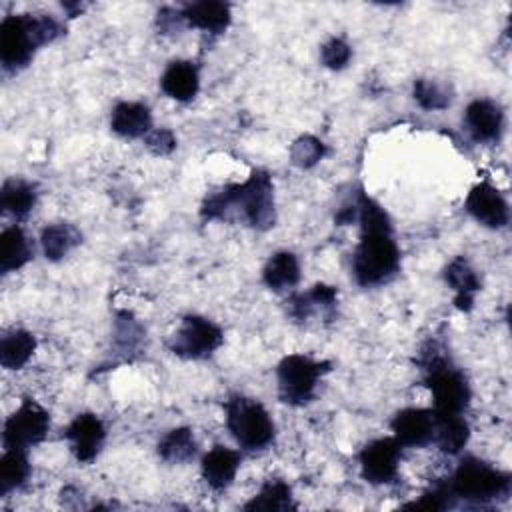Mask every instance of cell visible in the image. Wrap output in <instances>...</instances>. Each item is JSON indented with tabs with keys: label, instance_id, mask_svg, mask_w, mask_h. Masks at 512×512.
Listing matches in <instances>:
<instances>
[{
	"label": "cell",
	"instance_id": "obj_8",
	"mask_svg": "<svg viewBox=\"0 0 512 512\" xmlns=\"http://www.w3.org/2000/svg\"><path fill=\"white\" fill-rule=\"evenodd\" d=\"M224 340L218 324L202 316H186L170 340V350L188 360L208 358Z\"/></svg>",
	"mask_w": 512,
	"mask_h": 512
},
{
	"label": "cell",
	"instance_id": "obj_13",
	"mask_svg": "<svg viewBox=\"0 0 512 512\" xmlns=\"http://www.w3.org/2000/svg\"><path fill=\"white\" fill-rule=\"evenodd\" d=\"M394 438L402 446H424L434 438V410L406 408L392 420Z\"/></svg>",
	"mask_w": 512,
	"mask_h": 512
},
{
	"label": "cell",
	"instance_id": "obj_19",
	"mask_svg": "<svg viewBox=\"0 0 512 512\" xmlns=\"http://www.w3.org/2000/svg\"><path fill=\"white\" fill-rule=\"evenodd\" d=\"M444 278H446V282L452 286V290L456 294V298H454L456 306L460 310H470L472 304H474V296L480 290V280H478L476 272L472 270V266L468 264V260L462 258V256L454 258L446 266Z\"/></svg>",
	"mask_w": 512,
	"mask_h": 512
},
{
	"label": "cell",
	"instance_id": "obj_17",
	"mask_svg": "<svg viewBox=\"0 0 512 512\" xmlns=\"http://www.w3.org/2000/svg\"><path fill=\"white\" fill-rule=\"evenodd\" d=\"M160 88L164 90L166 96H170L178 102L192 100L200 88V78H198L196 66L186 60L170 62L160 78Z\"/></svg>",
	"mask_w": 512,
	"mask_h": 512
},
{
	"label": "cell",
	"instance_id": "obj_21",
	"mask_svg": "<svg viewBox=\"0 0 512 512\" xmlns=\"http://www.w3.org/2000/svg\"><path fill=\"white\" fill-rule=\"evenodd\" d=\"M262 280L274 292L294 288L300 280V266L296 256L292 252H276L270 256L262 270Z\"/></svg>",
	"mask_w": 512,
	"mask_h": 512
},
{
	"label": "cell",
	"instance_id": "obj_16",
	"mask_svg": "<svg viewBox=\"0 0 512 512\" xmlns=\"http://www.w3.org/2000/svg\"><path fill=\"white\" fill-rule=\"evenodd\" d=\"M240 466V454L226 446H214L202 458V476L214 490H224L232 484Z\"/></svg>",
	"mask_w": 512,
	"mask_h": 512
},
{
	"label": "cell",
	"instance_id": "obj_28",
	"mask_svg": "<svg viewBox=\"0 0 512 512\" xmlns=\"http://www.w3.org/2000/svg\"><path fill=\"white\" fill-rule=\"evenodd\" d=\"M158 454L170 464L188 462L196 454V440L190 428H174L158 442Z\"/></svg>",
	"mask_w": 512,
	"mask_h": 512
},
{
	"label": "cell",
	"instance_id": "obj_33",
	"mask_svg": "<svg viewBox=\"0 0 512 512\" xmlns=\"http://www.w3.org/2000/svg\"><path fill=\"white\" fill-rule=\"evenodd\" d=\"M352 58V48L342 38H330L320 48V60L330 70H342Z\"/></svg>",
	"mask_w": 512,
	"mask_h": 512
},
{
	"label": "cell",
	"instance_id": "obj_30",
	"mask_svg": "<svg viewBox=\"0 0 512 512\" xmlns=\"http://www.w3.org/2000/svg\"><path fill=\"white\" fill-rule=\"evenodd\" d=\"M414 98L426 110H444L450 104L448 90L428 78H418L414 82Z\"/></svg>",
	"mask_w": 512,
	"mask_h": 512
},
{
	"label": "cell",
	"instance_id": "obj_34",
	"mask_svg": "<svg viewBox=\"0 0 512 512\" xmlns=\"http://www.w3.org/2000/svg\"><path fill=\"white\" fill-rule=\"evenodd\" d=\"M146 146L158 154V156H164V154H170L174 148H176V138L170 130L166 128H158V130H150L146 134Z\"/></svg>",
	"mask_w": 512,
	"mask_h": 512
},
{
	"label": "cell",
	"instance_id": "obj_14",
	"mask_svg": "<svg viewBox=\"0 0 512 512\" xmlns=\"http://www.w3.org/2000/svg\"><path fill=\"white\" fill-rule=\"evenodd\" d=\"M464 122L478 142H494L502 134L504 112L496 102L488 98H476L468 104Z\"/></svg>",
	"mask_w": 512,
	"mask_h": 512
},
{
	"label": "cell",
	"instance_id": "obj_31",
	"mask_svg": "<svg viewBox=\"0 0 512 512\" xmlns=\"http://www.w3.org/2000/svg\"><path fill=\"white\" fill-rule=\"evenodd\" d=\"M324 152H326L324 144H322L318 138L306 134V136H300V138L292 144V148H290V158H292V162H294L296 166H300V168H312L314 164H318V162L324 158Z\"/></svg>",
	"mask_w": 512,
	"mask_h": 512
},
{
	"label": "cell",
	"instance_id": "obj_32",
	"mask_svg": "<svg viewBox=\"0 0 512 512\" xmlns=\"http://www.w3.org/2000/svg\"><path fill=\"white\" fill-rule=\"evenodd\" d=\"M454 492L448 484H436L430 490H426L420 500L406 504V508H416V510H446L454 504Z\"/></svg>",
	"mask_w": 512,
	"mask_h": 512
},
{
	"label": "cell",
	"instance_id": "obj_2",
	"mask_svg": "<svg viewBox=\"0 0 512 512\" xmlns=\"http://www.w3.org/2000/svg\"><path fill=\"white\" fill-rule=\"evenodd\" d=\"M62 34V26L46 14L6 16L0 24V60L6 70L24 68L38 46Z\"/></svg>",
	"mask_w": 512,
	"mask_h": 512
},
{
	"label": "cell",
	"instance_id": "obj_25",
	"mask_svg": "<svg viewBox=\"0 0 512 512\" xmlns=\"http://www.w3.org/2000/svg\"><path fill=\"white\" fill-rule=\"evenodd\" d=\"M36 204V188L24 180H6L0 192V206L14 218H24Z\"/></svg>",
	"mask_w": 512,
	"mask_h": 512
},
{
	"label": "cell",
	"instance_id": "obj_4",
	"mask_svg": "<svg viewBox=\"0 0 512 512\" xmlns=\"http://www.w3.org/2000/svg\"><path fill=\"white\" fill-rule=\"evenodd\" d=\"M226 426L246 450H264L274 440V422L266 408L252 398L232 396L226 402Z\"/></svg>",
	"mask_w": 512,
	"mask_h": 512
},
{
	"label": "cell",
	"instance_id": "obj_7",
	"mask_svg": "<svg viewBox=\"0 0 512 512\" xmlns=\"http://www.w3.org/2000/svg\"><path fill=\"white\" fill-rule=\"evenodd\" d=\"M330 370L328 362H318L302 354H290L278 364L280 400L292 406L308 404L316 392L318 380Z\"/></svg>",
	"mask_w": 512,
	"mask_h": 512
},
{
	"label": "cell",
	"instance_id": "obj_23",
	"mask_svg": "<svg viewBox=\"0 0 512 512\" xmlns=\"http://www.w3.org/2000/svg\"><path fill=\"white\" fill-rule=\"evenodd\" d=\"M36 340L26 330H10L0 340V362L8 370L22 368L34 354Z\"/></svg>",
	"mask_w": 512,
	"mask_h": 512
},
{
	"label": "cell",
	"instance_id": "obj_29",
	"mask_svg": "<svg viewBox=\"0 0 512 512\" xmlns=\"http://www.w3.org/2000/svg\"><path fill=\"white\" fill-rule=\"evenodd\" d=\"M246 510H288L292 504V490L282 480H268L260 492L244 506Z\"/></svg>",
	"mask_w": 512,
	"mask_h": 512
},
{
	"label": "cell",
	"instance_id": "obj_24",
	"mask_svg": "<svg viewBox=\"0 0 512 512\" xmlns=\"http://www.w3.org/2000/svg\"><path fill=\"white\" fill-rule=\"evenodd\" d=\"M32 256L26 234L18 226H10L0 236V270L12 272L22 268Z\"/></svg>",
	"mask_w": 512,
	"mask_h": 512
},
{
	"label": "cell",
	"instance_id": "obj_22",
	"mask_svg": "<svg viewBox=\"0 0 512 512\" xmlns=\"http://www.w3.org/2000/svg\"><path fill=\"white\" fill-rule=\"evenodd\" d=\"M338 300V292L332 286L326 284H316L310 292L306 294H298L290 300L288 312L292 318L296 320H306L310 314L314 312H332Z\"/></svg>",
	"mask_w": 512,
	"mask_h": 512
},
{
	"label": "cell",
	"instance_id": "obj_27",
	"mask_svg": "<svg viewBox=\"0 0 512 512\" xmlns=\"http://www.w3.org/2000/svg\"><path fill=\"white\" fill-rule=\"evenodd\" d=\"M30 476V464L24 448H6L0 460V494L22 486Z\"/></svg>",
	"mask_w": 512,
	"mask_h": 512
},
{
	"label": "cell",
	"instance_id": "obj_9",
	"mask_svg": "<svg viewBox=\"0 0 512 512\" xmlns=\"http://www.w3.org/2000/svg\"><path fill=\"white\" fill-rule=\"evenodd\" d=\"M50 428L48 412L26 398L18 410L4 424V446L6 448H28L42 442Z\"/></svg>",
	"mask_w": 512,
	"mask_h": 512
},
{
	"label": "cell",
	"instance_id": "obj_3",
	"mask_svg": "<svg viewBox=\"0 0 512 512\" xmlns=\"http://www.w3.org/2000/svg\"><path fill=\"white\" fill-rule=\"evenodd\" d=\"M400 268V250L386 230H362L360 244L352 256V272L360 286H378L388 282Z\"/></svg>",
	"mask_w": 512,
	"mask_h": 512
},
{
	"label": "cell",
	"instance_id": "obj_5",
	"mask_svg": "<svg viewBox=\"0 0 512 512\" xmlns=\"http://www.w3.org/2000/svg\"><path fill=\"white\" fill-rule=\"evenodd\" d=\"M450 488L456 498L472 500V502H488L498 496H504L510 488V476L506 472L496 470L488 462L468 456L464 458L452 480Z\"/></svg>",
	"mask_w": 512,
	"mask_h": 512
},
{
	"label": "cell",
	"instance_id": "obj_10",
	"mask_svg": "<svg viewBox=\"0 0 512 512\" xmlns=\"http://www.w3.org/2000/svg\"><path fill=\"white\" fill-rule=\"evenodd\" d=\"M402 444L396 438H378L360 452V472L370 484H388L396 478Z\"/></svg>",
	"mask_w": 512,
	"mask_h": 512
},
{
	"label": "cell",
	"instance_id": "obj_12",
	"mask_svg": "<svg viewBox=\"0 0 512 512\" xmlns=\"http://www.w3.org/2000/svg\"><path fill=\"white\" fill-rule=\"evenodd\" d=\"M466 210L482 226L502 228L508 224V204L504 196L488 182H480L468 192Z\"/></svg>",
	"mask_w": 512,
	"mask_h": 512
},
{
	"label": "cell",
	"instance_id": "obj_11",
	"mask_svg": "<svg viewBox=\"0 0 512 512\" xmlns=\"http://www.w3.org/2000/svg\"><path fill=\"white\" fill-rule=\"evenodd\" d=\"M64 436L68 438L72 454L76 456L78 462H92L102 450L106 428L96 414L86 412V414H78L70 422Z\"/></svg>",
	"mask_w": 512,
	"mask_h": 512
},
{
	"label": "cell",
	"instance_id": "obj_6",
	"mask_svg": "<svg viewBox=\"0 0 512 512\" xmlns=\"http://www.w3.org/2000/svg\"><path fill=\"white\" fill-rule=\"evenodd\" d=\"M426 384L432 392L436 414H462L470 404L466 376L448 360L434 356L426 362Z\"/></svg>",
	"mask_w": 512,
	"mask_h": 512
},
{
	"label": "cell",
	"instance_id": "obj_1",
	"mask_svg": "<svg viewBox=\"0 0 512 512\" xmlns=\"http://www.w3.org/2000/svg\"><path fill=\"white\" fill-rule=\"evenodd\" d=\"M200 212L206 220L240 218L256 230H268L276 220L272 180L264 170H254L242 184L206 196Z\"/></svg>",
	"mask_w": 512,
	"mask_h": 512
},
{
	"label": "cell",
	"instance_id": "obj_18",
	"mask_svg": "<svg viewBox=\"0 0 512 512\" xmlns=\"http://www.w3.org/2000/svg\"><path fill=\"white\" fill-rule=\"evenodd\" d=\"M110 126L124 138H140L152 130L150 108L142 102H120L114 106Z\"/></svg>",
	"mask_w": 512,
	"mask_h": 512
},
{
	"label": "cell",
	"instance_id": "obj_26",
	"mask_svg": "<svg viewBox=\"0 0 512 512\" xmlns=\"http://www.w3.org/2000/svg\"><path fill=\"white\" fill-rule=\"evenodd\" d=\"M40 242H42L44 256L48 260H60L80 242V232L72 224L58 222L42 230Z\"/></svg>",
	"mask_w": 512,
	"mask_h": 512
},
{
	"label": "cell",
	"instance_id": "obj_15",
	"mask_svg": "<svg viewBox=\"0 0 512 512\" xmlns=\"http://www.w3.org/2000/svg\"><path fill=\"white\" fill-rule=\"evenodd\" d=\"M182 18L188 26L200 28L210 34H222L230 24V6L218 0H202L186 4L182 10Z\"/></svg>",
	"mask_w": 512,
	"mask_h": 512
},
{
	"label": "cell",
	"instance_id": "obj_20",
	"mask_svg": "<svg viewBox=\"0 0 512 512\" xmlns=\"http://www.w3.org/2000/svg\"><path fill=\"white\" fill-rule=\"evenodd\" d=\"M470 438L468 422L462 414H436L434 412V442L446 454H458Z\"/></svg>",
	"mask_w": 512,
	"mask_h": 512
}]
</instances>
